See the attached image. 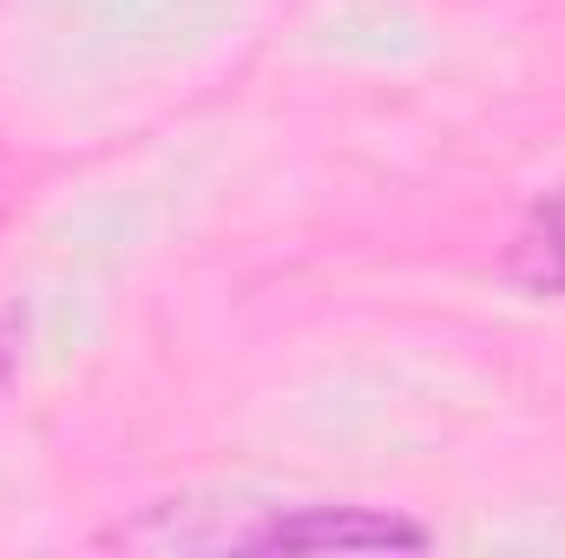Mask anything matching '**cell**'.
<instances>
[{
	"label": "cell",
	"instance_id": "6da1fadb",
	"mask_svg": "<svg viewBox=\"0 0 565 558\" xmlns=\"http://www.w3.org/2000/svg\"><path fill=\"white\" fill-rule=\"evenodd\" d=\"M277 500L250 493H184L158 500L139 519L99 533L106 552H277Z\"/></svg>",
	"mask_w": 565,
	"mask_h": 558
},
{
	"label": "cell",
	"instance_id": "7a4b0ae2",
	"mask_svg": "<svg viewBox=\"0 0 565 558\" xmlns=\"http://www.w3.org/2000/svg\"><path fill=\"white\" fill-rule=\"evenodd\" d=\"M382 546H427V533L369 506H282L277 519V552H382Z\"/></svg>",
	"mask_w": 565,
	"mask_h": 558
},
{
	"label": "cell",
	"instance_id": "3957f363",
	"mask_svg": "<svg viewBox=\"0 0 565 558\" xmlns=\"http://www.w3.org/2000/svg\"><path fill=\"white\" fill-rule=\"evenodd\" d=\"M507 277L540 289V296H565V191H553L513 237L507 250Z\"/></svg>",
	"mask_w": 565,
	"mask_h": 558
}]
</instances>
